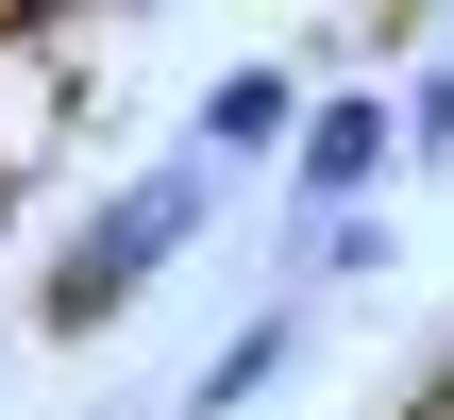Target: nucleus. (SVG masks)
Wrapping results in <instances>:
<instances>
[{
	"label": "nucleus",
	"instance_id": "1",
	"mask_svg": "<svg viewBox=\"0 0 454 420\" xmlns=\"http://www.w3.org/2000/svg\"><path fill=\"white\" fill-rule=\"evenodd\" d=\"M202 219H219V168H202V152L135 168V185H118V202H101V219H84V236L51 253L34 320H51V337H101V320H135V303H152V269H168V253H185Z\"/></svg>",
	"mask_w": 454,
	"mask_h": 420
},
{
	"label": "nucleus",
	"instance_id": "2",
	"mask_svg": "<svg viewBox=\"0 0 454 420\" xmlns=\"http://www.w3.org/2000/svg\"><path fill=\"white\" fill-rule=\"evenodd\" d=\"M387 168H404V101H387V84H320V118H303V152H286V236H303V219H371Z\"/></svg>",
	"mask_w": 454,
	"mask_h": 420
},
{
	"label": "nucleus",
	"instance_id": "3",
	"mask_svg": "<svg viewBox=\"0 0 454 420\" xmlns=\"http://www.w3.org/2000/svg\"><path fill=\"white\" fill-rule=\"evenodd\" d=\"M303 118H320V84L253 51V67H219V84H202V168H253V152H303Z\"/></svg>",
	"mask_w": 454,
	"mask_h": 420
},
{
	"label": "nucleus",
	"instance_id": "4",
	"mask_svg": "<svg viewBox=\"0 0 454 420\" xmlns=\"http://www.w3.org/2000/svg\"><path fill=\"white\" fill-rule=\"evenodd\" d=\"M286 354H303V303H253L219 354H202V387H185V420H236L253 387H286Z\"/></svg>",
	"mask_w": 454,
	"mask_h": 420
},
{
	"label": "nucleus",
	"instance_id": "5",
	"mask_svg": "<svg viewBox=\"0 0 454 420\" xmlns=\"http://www.w3.org/2000/svg\"><path fill=\"white\" fill-rule=\"evenodd\" d=\"M286 253H303V269H337V286H387V202H371V219H303Z\"/></svg>",
	"mask_w": 454,
	"mask_h": 420
},
{
	"label": "nucleus",
	"instance_id": "6",
	"mask_svg": "<svg viewBox=\"0 0 454 420\" xmlns=\"http://www.w3.org/2000/svg\"><path fill=\"white\" fill-rule=\"evenodd\" d=\"M404 152H454V51L404 67Z\"/></svg>",
	"mask_w": 454,
	"mask_h": 420
},
{
	"label": "nucleus",
	"instance_id": "7",
	"mask_svg": "<svg viewBox=\"0 0 454 420\" xmlns=\"http://www.w3.org/2000/svg\"><path fill=\"white\" fill-rule=\"evenodd\" d=\"M0 202H17V185H0Z\"/></svg>",
	"mask_w": 454,
	"mask_h": 420
}]
</instances>
